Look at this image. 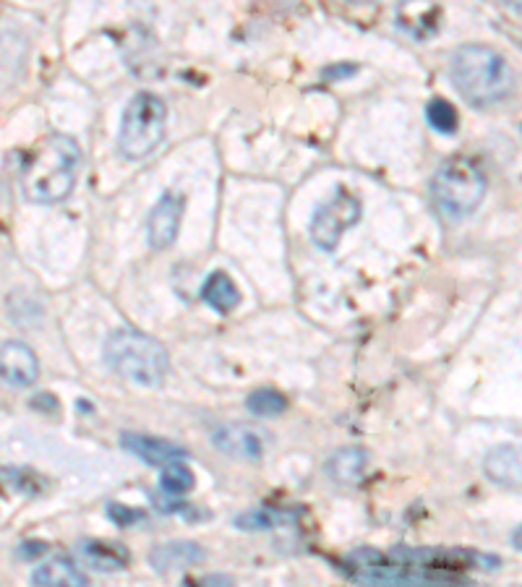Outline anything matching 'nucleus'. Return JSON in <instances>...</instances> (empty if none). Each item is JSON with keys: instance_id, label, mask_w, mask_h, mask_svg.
<instances>
[{"instance_id": "423d86ee", "label": "nucleus", "mask_w": 522, "mask_h": 587, "mask_svg": "<svg viewBox=\"0 0 522 587\" xmlns=\"http://www.w3.org/2000/svg\"><path fill=\"white\" fill-rule=\"evenodd\" d=\"M165 102L152 91H136L130 97L121 117L117 130V149L126 160H144L160 147L165 136Z\"/></svg>"}, {"instance_id": "f3484780", "label": "nucleus", "mask_w": 522, "mask_h": 587, "mask_svg": "<svg viewBox=\"0 0 522 587\" xmlns=\"http://www.w3.org/2000/svg\"><path fill=\"white\" fill-rule=\"evenodd\" d=\"M32 585L37 587H87L89 579L74 561L55 557L48 559L45 564H39L35 572H32Z\"/></svg>"}, {"instance_id": "9b49d317", "label": "nucleus", "mask_w": 522, "mask_h": 587, "mask_svg": "<svg viewBox=\"0 0 522 587\" xmlns=\"http://www.w3.org/2000/svg\"><path fill=\"white\" fill-rule=\"evenodd\" d=\"M483 473L496 486L522 491V444H501L483 460Z\"/></svg>"}, {"instance_id": "b1692460", "label": "nucleus", "mask_w": 522, "mask_h": 587, "mask_svg": "<svg viewBox=\"0 0 522 587\" xmlns=\"http://www.w3.org/2000/svg\"><path fill=\"white\" fill-rule=\"evenodd\" d=\"M108 514H110V517H113L121 527L139 525V522L147 520V514H144L141 509H130V507H123V504H108Z\"/></svg>"}, {"instance_id": "6e6552de", "label": "nucleus", "mask_w": 522, "mask_h": 587, "mask_svg": "<svg viewBox=\"0 0 522 587\" xmlns=\"http://www.w3.org/2000/svg\"><path fill=\"white\" fill-rule=\"evenodd\" d=\"M266 439L270 434L253 423H225L212 436L214 447L238 462H259L266 452Z\"/></svg>"}, {"instance_id": "bb28decb", "label": "nucleus", "mask_w": 522, "mask_h": 587, "mask_svg": "<svg viewBox=\"0 0 522 587\" xmlns=\"http://www.w3.org/2000/svg\"><path fill=\"white\" fill-rule=\"evenodd\" d=\"M512 546L518 548V551H522V525L518 527V530L512 533Z\"/></svg>"}, {"instance_id": "20e7f679", "label": "nucleus", "mask_w": 522, "mask_h": 587, "mask_svg": "<svg viewBox=\"0 0 522 587\" xmlns=\"http://www.w3.org/2000/svg\"><path fill=\"white\" fill-rule=\"evenodd\" d=\"M104 363L139 387H160L170 371L165 345L139 329H117L104 342Z\"/></svg>"}, {"instance_id": "0eeeda50", "label": "nucleus", "mask_w": 522, "mask_h": 587, "mask_svg": "<svg viewBox=\"0 0 522 587\" xmlns=\"http://www.w3.org/2000/svg\"><path fill=\"white\" fill-rule=\"evenodd\" d=\"M361 214H363V207H361V201H358V196H352L350 191H345V188H339V191L332 196L326 204H322L316 212H313L311 225H309L311 240L326 253L337 251L343 235L348 233L358 220H361Z\"/></svg>"}, {"instance_id": "6ab92c4d", "label": "nucleus", "mask_w": 522, "mask_h": 587, "mask_svg": "<svg viewBox=\"0 0 522 587\" xmlns=\"http://www.w3.org/2000/svg\"><path fill=\"white\" fill-rule=\"evenodd\" d=\"M160 486H162V491L170 496H183V494L194 491L196 475L191 473V467L186 465V460L170 462V465L162 467Z\"/></svg>"}, {"instance_id": "9d476101", "label": "nucleus", "mask_w": 522, "mask_h": 587, "mask_svg": "<svg viewBox=\"0 0 522 587\" xmlns=\"http://www.w3.org/2000/svg\"><path fill=\"white\" fill-rule=\"evenodd\" d=\"M121 447L134 457H139L144 465L160 467V470L170 465V462L188 460V452L183 447H178V444H173L167 439H157V436H147V434H121Z\"/></svg>"}, {"instance_id": "39448f33", "label": "nucleus", "mask_w": 522, "mask_h": 587, "mask_svg": "<svg viewBox=\"0 0 522 587\" xmlns=\"http://www.w3.org/2000/svg\"><path fill=\"white\" fill-rule=\"evenodd\" d=\"M486 196V175L468 157H449L431 178V199L447 220L473 214Z\"/></svg>"}, {"instance_id": "7ed1b4c3", "label": "nucleus", "mask_w": 522, "mask_h": 587, "mask_svg": "<svg viewBox=\"0 0 522 587\" xmlns=\"http://www.w3.org/2000/svg\"><path fill=\"white\" fill-rule=\"evenodd\" d=\"M449 76L460 97L475 108L505 100L514 87V74L499 52L486 45H462L449 61Z\"/></svg>"}, {"instance_id": "4be33fe9", "label": "nucleus", "mask_w": 522, "mask_h": 587, "mask_svg": "<svg viewBox=\"0 0 522 587\" xmlns=\"http://www.w3.org/2000/svg\"><path fill=\"white\" fill-rule=\"evenodd\" d=\"M5 483L16 491H22L26 496H37L45 491V480L37 478L35 473H26V470H3Z\"/></svg>"}, {"instance_id": "f8f14e48", "label": "nucleus", "mask_w": 522, "mask_h": 587, "mask_svg": "<svg viewBox=\"0 0 522 587\" xmlns=\"http://www.w3.org/2000/svg\"><path fill=\"white\" fill-rule=\"evenodd\" d=\"M397 24L413 39H428L439 32L442 5L439 0H400Z\"/></svg>"}, {"instance_id": "c85d7f7f", "label": "nucleus", "mask_w": 522, "mask_h": 587, "mask_svg": "<svg viewBox=\"0 0 522 587\" xmlns=\"http://www.w3.org/2000/svg\"><path fill=\"white\" fill-rule=\"evenodd\" d=\"M350 3H369V0H350Z\"/></svg>"}, {"instance_id": "cd10ccee", "label": "nucleus", "mask_w": 522, "mask_h": 587, "mask_svg": "<svg viewBox=\"0 0 522 587\" xmlns=\"http://www.w3.org/2000/svg\"><path fill=\"white\" fill-rule=\"evenodd\" d=\"M507 5H509V9H514V11L522 13V0H507Z\"/></svg>"}, {"instance_id": "5701e85b", "label": "nucleus", "mask_w": 522, "mask_h": 587, "mask_svg": "<svg viewBox=\"0 0 522 587\" xmlns=\"http://www.w3.org/2000/svg\"><path fill=\"white\" fill-rule=\"evenodd\" d=\"M235 525H238L240 530H270V527L279 525V514L270 512V509H253V512L240 514V517L235 520Z\"/></svg>"}, {"instance_id": "a878e982", "label": "nucleus", "mask_w": 522, "mask_h": 587, "mask_svg": "<svg viewBox=\"0 0 522 587\" xmlns=\"http://www.w3.org/2000/svg\"><path fill=\"white\" fill-rule=\"evenodd\" d=\"M356 74V65H337V68H326L324 78H335V76H350Z\"/></svg>"}, {"instance_id": "4468645a", "label": "nucleus", "mask_w": 522, "mask_h": 587, "mask_svg": "<svg viewBox=\"0 0 522 587\" xmlns=\"http://www.w3.org/2000/svg\"><path fill=\"white\" fill-rule=\"evenodd\" d=\"M76 557L95 572H121L128 566V548L117 540H82L76 546Z\"/></svg>"}, {"instance_id": "ddd939ff", "label": "nucleus", "mask_w": 522, "mask_h": 587, "mask_svg": "<svg viewBox=\"0 0 522 587\" xmlns=\"http://www.w3.org/2000/svg\"><path fill=\"white\" fill-rule=\"evenodd\" d=\"M0 374L13 387H32L39 376L37 355L24 342H5L0 352Z\"/></svg>"}, {"instance_id": "f257e3e1", "label": "nucleus", "mask_w": 522, "mask_h": 587, "mask_svg": "<svg viewBox=\"0 0 522 587\" xmlns=\"http://www.w3.org/2000/svg\"><path fill=\"white\" fill-rule=\"evenodd\" d=\"M499 559L475 551H439V548H395L382 553L374 548L345 559V577L361 585H449L465 583L468 572L494 570Z\"/></svg>"}, {"instance_id": "aec40b11", "label": "nucleus", "mask_w": 522, "mask_h": 587, "mask_svg": "<svg viewBox=\"0 0 522 587\" xmlns=\"http://www.w3.org/2000/svg\"><path fill=\"white\" fill-rule=\"evenodd\" d=\"M246 408H248V413H253L259 417H274V415L285 413L287 400H285V395H279V391H274V389H259L248 397Z\"/></svg>"}, {"instance_id": "412c9836", "label": "nucleus", "mask_w": 522, "mask_h": 587, "mask_svg": "<svg viewBox=\"0 0 522 587\" xmlns=\"http://www.w3.org/2000/svg\"><path fill=\"white\" fill-rule=\"evenodd\" d=\"M426 121H428L431 128L449 136L457 130L460 117H457V110L452 108V104H449L447 100H442V97H436V100H431L426 104Z\"/></svg>"}, {"instance_id": "393cba45", "label": "nucleus", "mask_w": 522, "mask_h": 587, "mask_svg": "<svg viewBox=\"0 0 522 587\" xmlns=\"http://www.w3.org/2000/svg\"><path fill=\"white\" fill-rule=\"evenodd\" d=\"M45 551H48V546H45V544H37V546L24 544L22 548H18V557H22V559H37V557H42Z\"/></svg>"}, {"instance_id": "a211bd4d", "label": "nucleus", "mask_w": 522, "mask_h": 587, "mask_svg": "<svg viewBox=\"0 0 522 587\" xmlns=\"http://www.w3.org/2000/svg\"><path fill=\"white\" fill-rule=\"evenodd\" d=\"M201 300L217 313H231L240 305V290L235 287L231 274L212 272L201 287Z\"/></svg>"}, {"instance_id": "f03ea898", "label": "nucleus", "mask_w": 522, "mask_h": 587, "mask_svg": "<svg viewBox=\"0 0 522 587\" xmlns=\"http://www.w3.org/2000/svg\"><path fill=\"white\" fill-rule=\"evenodd\" d=\"M82 149L65 134H52L37 147L26 162L22 186L24 196L35 204H58L69 199L78 180Z\"/></svg>"}, {"instance_id": "dca6fc26", "label": "nucleus", "mask_w": 522, "mask_h": 587, "mask_svg": "<svg viewBox=\"0 0 522 587\" xmlns=\"http://www.w3.org/2000/svg\"><path fill=\"white\" fill-rule=\"evenodd\" d=\"M365 465H369V454L361 447H343L326 460L324 473L337 486H358L363 480Z\"/></svg>"}, {"instance_id": "1a4fd4ad", "label": "nucleus", "mask_w": 522, "mask_h": 587, "mask_svg": "<svg viewBox=\"0 0 522 587\" xmlns=\"http://www.w3.org/2000/svg\"><path fill=\"white\" fill-rule=\"evenodd\" d=\"M181 217H183V199L181 196L165 191L160 196V201L152 207L147 222V235H149V246L154 251H165L175 243L181 230Z\"/></svg>"}, {"instance_id": "2eb2a0df", "label": "nucleus", "mask_w": 522, "mask_h": 587, "mask_svg": "<svg viewBox=\"0 0 522 587\" xmlns=\"http://www.w3.org/2000/svg\"><path fill=\"white\" fill-rule=\"evenodd\" d=\"M204 548L191 544V540H170V544H162L152 548L149 553V561L160 574L175 572V570H188V566H196L199 561H204Z\"/></svg>"}]
</instances>
